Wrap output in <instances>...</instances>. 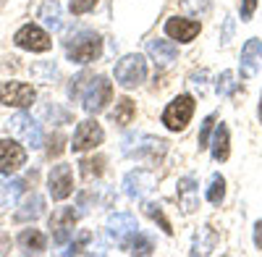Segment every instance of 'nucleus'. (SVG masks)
<instances>
[{
  "label": "nucleus",
  "mask_w": 262,
  "mask_h": 257,
  "mask_svg": "<svg viewBox=\"0 0 262 257\" xmlns=\"http://www.w3.org/2000/svg\"><path fill=\"white\" fill-rule=\"evenodd\" d=\"M107 102H113V81H107V76H90L81 92V108L97 116L107 108Z\"/></svg>",
  "instance_id": "1"
},
{
  "label": "nucleus",
  "mask_w": 262,
  "mask_h": 257,
  "mask_svg": "<svg viewBox=\"0 0 262 257\" xmlns=\"http://www.w3.org/2000/svg\"><path fill=\"white\" fill-rule=\"evenodd\" d=\"M116 81L123 90H134L147 79V60L139 53H128L116 63Z\"/></svg>",
  "instance_id": "2"
},
{
  "label": "nucleus",
  "mask_w": 262,
  "mask_h": 257,
  "mask_svg": "<svg viewBox=\"0 0 262 257\" xmlns=\"http://www.w3.org/2000/svg\"><path fill=\"white\" fill-rule=\"evenodd\" d=\"M194 97L191 95H179V97H173L168 105H165V111H163V123L168 132H184V128L189 126L191 116H194Z\"/></svg>",
  "instance_id": "3"
},
{
  "label": "nucleus",
  "mask_w": 262,
  "mask_h": 257,
  "mask_svg": "<svg viewBox=\"0 0 262 257\" xmlns=\"http://www.w3.org/2000/svg\"><path fill=\"white\" fill-rule=\"evenodd\" d=\"M123 153L137 160H160L165 155V142L147 134H131L123 139Z\"/></svg>",
  "instance_id": "4"
},
{
  "label": "nucleus",
  "mask_w": 262,
  "mask_h": 257,
  "mask_svg": "<svg viewBox=\"0 0 262 257\" xmlns=\"http://www.w3.org/2000/svg\"><path fill=\"white\" fill-rule=\"evenodd\" d=\"M66 53H69V60L81 63V66L84 63H92L102 53V37L97 32H81L74 42L66 45Z\"/></svg>",
  "instance_id": "5"
},
{
  "label": "nucleus",
  "mask_w": 262,
  "mask_h": 257,
  "mask_svg": "<svg viewBox=\"0 0 262 257\" xmlns=\"http://www.w3.org/2000/svg\"><path fill=\"white\" fill-rule=\"evenodd\" d=\"M13 42L21 48V50H29V53H48L53 48V39L50 34L37 27V24H27V27H21L16 34H13Z\"/></svg>",
  "instance_id": "6"
},
{
  "label": "nucleus",
  "mask_w": 262,
  "mask_h": 257,
  "mask_svg": "<svg viewBox=\"0 0 262 257\" xmlns=\"http://www.w3.org/2000/svg\"><path fill=\"white\" fill-rule=\"evenodd\" d=\"M37 92L32 84L27 81H3L0 84V102L3 105H11V108H29V105L34 102Z\"/></svg>",
  "instance_id": "7"
},
{
  "label": "nucleus",
  "mask_w": 262,
  "mask_h": 257,
  "mask_svg": "<svg viewBox=\"0 0 262 257\" xmlns=\"http://www.w3.org/2000/svg\"><path fill=\"white\" fill-rule=\"evenodd\" d=\"M105 139V132H102V126L95 121V118H86L76 126V132H74V139H71V149L74 153H86V149H95L100 147Z\"/></svg>",
  "instance_id": "8"
},
{
  "label": "nucleus",
  "mask_w": 262,
  "mask_h": 257,
  "mask_svg": "<svg viewBox=\"0 0 262 257\" xmlns=\"http://www.w3.org/2000/svg\"><path fill=\"white\" fill-rule=\"evenodd\" d=\"M158 179L152 170L147 168H137V170H128L126 179H123V191L131 197V200H142L144 195H149L152 189H155Z\"/></svg>",
  "instance_id": "9"
},
{
  "label": "nucleus",
  "mask_w": 262,
  "mask_h": 257,
  "mask_svg": "<svg viewBox=\"0 0 262 257\" xmlns=\"http://www.w3.org/2000/svg\"><path fill=\"white\" fill-rule=\"evenodd\" d=\"M48 189H50V197L55 202L71 197L74 195V170H71V165H63V163L53 165L50 176H48Z\"/></svg>",
  "instance_id": "10"
},
{
  "label": "nucleus",
  "mask_w": 262,
  "mask_h": 257,
  "mask_svg": "<svg viewBox=\"0 0 262 257\" xmlns=\"http://www.w3.org/2000/svg\"><path fill=\"white\" fill-rule=\"evenodd\" d=\"M238 71L244 79H252L262 71V39L249 37L242 48V60H238Z\"/></svg>",
  "instance_id": "11"
},
{
  "label": "nucleus",
  "mask_w": 262,
  "mask_h": 257,
  "mask_svg": "<svg viewBox=\"0 0 262 257\" xmlns=\"http://www.w3.org/2000/svg\"><path fill=\"white\" fill-rule=\"evenodd\" d=\"M27 163V149L13 139H0V174L11 176Z\"/></svg>",
  "instance_id": "12"
},
{
  "label": "nucleus",
  "mask_w": 262,
  "mask_h": 257,
  "mask_svg": "<svg viewBox=\"0 0 262 257\" xmlns=\"http://www.w3.org/2000/svg\"><path fill=\"white\" fill-rule=\"evenodd\" d=\"M76 226V212L74 207H58L53 216H50V231H53V239L55 244H66L74 233Z\"/></svg>",
  "instance_id": "13"
},
{
  "label": "nucleus",
  "mask_w": 262,
  "mask_h": 257,
  "mask_svg": "<svg viewBox=\"0 0 262 257\" xmlns=\"http://www.w3.org/2000/svg\"><path fill=\"white\" fill-rule=\"evenodd\" d=\"M202 32V24L196 18H184V16H173L165 21V34L170 39H179V42H194L196 34Z\"/></svg>",
  "instance_id": "14"
},
{
  "label": "nucleus",
  "mask_w": 262,
  "mask_h": 257,
  "mask_svg": "<svg viewBox=\"0 0 262 257\" xmlns=\"http://www.w3.org/2000/svg\"><path fill=\"white\" fill-rule=\"evenodd\" d=\"M11 132L24 142V144H29V147H42V132H39V126H37V121L32 118V116H27V113H18V116H13L11 118Z\"/></svg>",
  "instance_id": "15"
},
{
  "label": "nucleus",
  "mask_w": 262,
  "mask_h": 257,
  "mask_svg": "<svg viewBox=\"0 0 262 257\" xmlns=\"http://www.w3.org/2000/svg\"><path fill=\"white\" fill-rule=\"evenodd\" d=\"M147 55L155 60L158 69H168L179 58V48L170 39H147Z\"/></svg>",
  "instance_id": "16"
},
{
  "label": "nucleus",
  "mask_w": 262,
  "mask_h": 257,
  "mask_svg": "<svg viewBox=\"0 0 262 257\" xmlns=\"http://www.w3.org/2000/svg\"><path fill=\"white\" fill-rule=\"evenodd\" d=\"M176 197H179V207L186 212V216L200 207V189H196V181H194L191 176H186V179L179 181Z\"/></svg>",
  "instance_id": "17"
},
{
  "label": "nucleus",
  "mask_w": 262,
  "mask_h": 257,
  "mask_svg": "<svg viewBox=\"0 0 262 257\" xmlns=\"http://www.w3.org/2000/svg\"><path fill=\"white\" fill-rule=\"evenodd\" d=\"M107 231H111V237L123 242L134 231H139V223H137V218L131 216V212H116V216L107 218Z\"/></svg>",
  "instance_id": "18"
},
{
  "label": "nucleus",
  "mask_w": 262,
  "mask_h": 257,
  "mask_svg": "<svg viewBox=\"0 0 262 257\" xmlns=\"http://www.w3.org/2000/svg\"><path fill=\"white\" fill-rule=\"evenodd\" d=\"M212 158L217 163H226L231 158V132H228V126L226 123H217L215 126V134H212Z\"/></svg>",
  "instance_id": "19"
},
{
  "label": "nucleus",
  "mask_w": 262,
  "mask_h": 257,
  "mask_svg": "<svg viewBox=\"0 0 262 257\" xmlns=\"http://www.w3.org/2000/svg\"><path fill=\"white\" fill-rule=\"evenodd\" d=\"M111 118H113V123H118V126H128L131 121L137 118V102L131 100V97L116 100V111L111 113Z\"/></svg>",
  "instance_id": "20"
},
{
  "label": "nucleus",
  "mask_w": 262,
  "mask_h": 257,
  "mask_svg": "<svg viewBox=\"0 0 262 257\" xmlns=\"http://www.w3.org/2000/svg\"><path fill=\"white\" fill-rule=\"evenodd\" d=\"M21 191H24V181L21 179H0V205L3 207L16 205Z\"/></svg>",
  "instance_id": "21"
},
{
  "label": "nucleus",
  "mask_w": 262,
  "mask_h": 257,
  "mask_svg": "<svg viewBox=\"0 0 262 257\" xmlns=\"http://www.w3.org/2000/svg\"><path fill=\"white\" fill-rule=\"evenodd\" d=\"M18 244L27 252H45V233L37 228H27L18 233Z\"/></svg>",
  "instance_id": "22"
},
{
  "label": "nucleus",
  "mask_w": 262,
  "mask_h": 257,
  "mask_svg": "<svg viewBox=\"0 0 262 257\" xmlns=\"http://www.w3.org/2000/svg\"><path fill=\"white\" fill-rule=\"evenodd\" d=\"M42 207H45V202H42L39 195H32L27 197V202L21 205V210H16V221H34L42 216Z\"/></svg>",
  "instance_id": "23"
},
{
  "label": "nucleus",
  "mask_w": 262,
  "mask_h": 257,
  "mask_svg": "<svg viewBox=\"0 0 262 257\" xmlns=\"http://www.w3.org/2000/svg\"><path fill=\"white\" fill-rule=\"evenodd\" d=\"M121 244H123V249L131 252V254H152V249H155V247H152V242H149L147 237H142L139 231H134L131 237H126Z\"/></svg>",
  "instance_id": "24"
},
{
  "label": "nucleus",
  "mask_w": 262,
  "mask_h": 257,
  "mask_svg": "<svg viewBox=\"0 0 262 257\" xmlns=\"http://www.w3.org/2000/svg\"><path fill=\"white\" fill-rule=\"evenodd\" d=\"M207 200H210L212 205H221V202L226 200V179H223L221 174H212L210 186H207Z\"/></svg>",
  "instance_id": "25"
},
{
  "label": "nucleus",
  "mask_w": 262,
  "mask_h": 257,
  "mask_svg": "<svg viewBox=\"0 0 262 257\" xmlns=\"http://www.w3.org/2000/svg\"><path fill=\"white\" fill-rule=\"evenodd\" d=\"M142 207H144V212H147V216H149L152 221H155V223H160V228H163V231L168 233V237H170V233H173V226H170V221L165 218L163 207H160V205H155V202H144Z\"/></svg>",
  "instance_id": "26"
},
{
  "label": "nucleus",
  "mask_w": 262,
  "mask_h": 257,
  "mask_svg": "<svg viewBox=\"0 0 262 257\" xmlns=\"http://www.w3.org/2000/svg\"><path fill=\"white\" fill-rule=\"evenodd\" d=\"M39 18L45 21L50 29H60V8H58V3H45L42 6Z\"/></svg>",
  "instance_id": "27"
},
{
  "label": "nucleus",
  "mask_w": 262,
  "mask_h": 257,
  "mask_svg": "<svg viewBox=\"0 0 262 257\" xmlns=\"http://www.w3.org/2000/svg\"><path fill=\"white\" fill-rule=\"evenodd\" d=\"M236 92V81H233V71H223L217 79V95H233Z\"/></svg>",
  "instance_id": "28"
},
{
  "label": "nucleus",
  "mask_w": 262,
  "mask_h": 257,
  "mask_svg": "<svg viewBox=\"0 0 262 257\" xmlns=\"http://www.w3.org/2000/svg\"><path fill=\"white\" fill-rule=\"evenodd\" d=\"M212 126H215V113H210L205 121H202V128H200V149H205V147H210V132H212Z\"/></svg>",
  "instance_id": "29"
},
{
  "label": "nucleus",
  "mask_w": 262,
  "mask_h": 257,
  "mask_svg": "<svg viewBox=\"0 0 262 257\" xmlns=\"http://www.w3.org/2000/svg\"><path fill=\"white\" fill-rule=\"evenodd\" d=\"M102 163H105L102 158H90V160H81V174H84L86 179H90L92 174H95V176H100V174H102Z\"/></svg>",
  "instance_id": "30"
},
{
  "label": "nucleus",
  "mask_w": 262,
  "mask_h": 257,
  "mask_svg": "<svg viewBox=\"0 0 262 257\" xmlns=\"http://www.w3.org/2000/svg\"><path fill=\"white\" fill-rule=\"evenodd\" d=\"M100 0H71V13L74 16H81V13H90Z\"/></svg>",
  "instance_id": "31"
},
{
  "label": "nucleus",
  "mask_w": 262,
  "mask_h": 257,
  "mask_svg": "<svg viewBox=\"0 0 262 257\" xmlns=\"http://www.w3.org/2000/svg\"><path fill=\"white\" fill-rule=\"evenodd\" d=\"M254 8H257V0H242V21H252L254 16Z\"/></svg>",
  "instance_id": "32"
},
{
  "label": "nucleus",
  "mask_w": 262,
  "mask_h": 257,
  "mask_svg": "<svg viewBox=\"0 0 262 257\" xmlns=\"http://www.w3.org/2000/svg\"><path fill=\"white\" fill-rule=\"evenodd\" d=\"M63 153V134H55L53 139H50V147H48V155L50 158H58Z\"/></svg>",
  "instance_id": "33"
},
{
  "label": "nucleus",
  "mask_w": 262,
  "mask_h": 257,
  "mask_svg": "<svg viewBox=\"0 0 262 257\" xmlns=\"http://www.w3.org/2000/svg\"><path fill=\"white\" fill-rule=\"evenodd\" d=\"M254 244H257V249H262V221H257V226H254Z\"/></svg>",
  "instance_id": "34"
},
{
  "label": "nucleus",
  "mask_w": 262,
  "mask_h": 257,
  "mask_svg": "<svg viewBox=\"0 0 262 257\" xmlns=\"http://www.w3.org/2000/svg\"><path fill=\"white\" fill-rule=\"evenodd\" d=\"M257 116H259V121H262V95H259V108H257Z\"/></svg>",
  "instance_id": "35"
}]
</instances>
